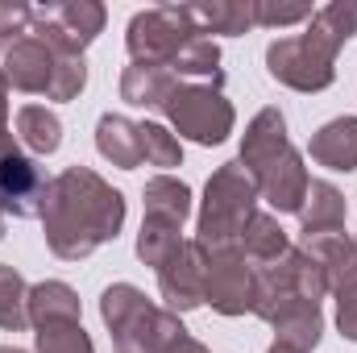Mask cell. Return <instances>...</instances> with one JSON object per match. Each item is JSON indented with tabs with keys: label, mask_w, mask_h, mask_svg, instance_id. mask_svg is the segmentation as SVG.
Segmentation results:
<instances>
[{
	"label": "cell",
	"mask_w": 357,
	"mask_h": 353,
	"mask_svg": "<svg viewBox=\"0 0 357 353\" xmlns=\"http://www.w3.org/2000/svg\"><path fill=\"white\" fill-rule=\"evenodd\" d=\"M337 46H345L349 38H357V0H328L324 8H316L312 17Z\"/></svg>",
	"instance_id": "29"
},
{
	"label": "cell",
	"mask_w": 357,
	"mask_h": 353,
	"mask_svg": "<svg viewBox=\"0 0 357 353\" xmlns=\"http://www.w3.org/2000/svg\"><path fill=\"white\" fill-rule=\"evenodd\" d=\"M17 142L29 150V158H46L63 146V121L46 104H25L17 112Z\"/></svg>",
	"instance_id": "22"
},
{
	"label": "cell",
	"mask_w": 357,
	"mask_h": 353,
	"mask_svg": "<svg viewBox=\"0 0 357 353\" xmlns=\"http://www.w3.org/2000/svg\"><path fill=\"white\" fill-rule=\"evenodd\" d=\"M137 133H142V163L158 167L162 175H167L171 167H183V146H178V137L167 129V125H158V121H142Z\"/></svg>",
	"instance_id": "27"
},
{
	"label": "cell",
	"mask_w": 357,
	"mask_h": 353,
	"mask_svg": "<svg viewBox=\"0 0 357 353\" xmlns=\"http://www.w3.org/2000/svg\"><path fill=\"white\" fill-rule=\"evenodd\" d=\"M287 250H291V241H287L278 216H270V212H254L250 225H245V233H241V254L254 262V270H258V266L278 262Z\"/></svg>",
	"instance_id": "23"
},
{
	"label": "cell",
	"mask_w": 357,
	"mask_h": 353,
	"mask_svg": "<svg viewBox=\"0 0 357 353\" xmlns=\"http://www.w3.org/2000/svg\"><path fill=\"white\" fill-rule=\"evenodd\" d=\"M0 71H4L8 88L29 91V96H46L50 75H54V50L46 42H38L33 33H25L0 54Z\"/></svg>",
	"instance_id": "13"
},
{
	"label": "cell",
	"mask_w": 357,
	"mask_h": 353,
	"mask_svg": "<svg viewBox=\"0 0 357 353\" xmlns=\"http://www.w3.org/2000/svg\"><path fill=\"white\" fill-rule=\"evenodd\" d=\"M162 117L171 121L178 137H187L195 146H220L237 125L233 100L220 91V84H183L178 80L162 104Z\"/></svg>",
	"instance_id": "7"
},
{
	"label": "cell",
	"mask_w": 357,
	"mask_h": 353,
	"mask_svg": "<svg viewBox=\"0 0 357 353\" xmlns=\"http://www.w3.org/2000/svg\"><path fill=\"white\" fill-rule=\"evenodd\" d=\"M337 329H341V337L357 341V291L337 295Z\"/></svg>",
	"instance_id": "32"
},
{
	"label": "cell",
	"mask_w": 357,
	"mask_h": 353,
	"mask_svg": "<svg viewBox=\"0 0 357 353\" xmlns=\"http://www.w3.org/2000/svg\"><path fill=\"white\" fill-rule=\"evenodd\" d=\"M38 353H96L91 350V337L79 324H46L38 329Z\"/></svg>",
	"instance_id": "30"
},
{
	"label": "cell",
	"mask_w": 357,
	"mask_h": 353,
	"mask_svg": "<svg viewBox=\"0 0 357 353\" xmlns=\"http://www.w3.org/2000/svg\"><path fill=\"white\" fill-rule=\"evenodd\" d=\"M266 353H295V350H287V345H278V341H274V345H270Z\"/></svg>",
	"instance_id": "36"
},
{
	"label": "cell",
	"mask_w": 357,
	"mask_h": 353,
	"mask_svg": "<svg viewBox=\"0 0 357 353\" xmlns=\"http://www.w3.org/2000/svg\"><path fill=\"white\" fill-rule=\"evenodd\" d=\"M270 329H274L278 345H287L295 353H312L320 345V337H324V312H320V303H295Z\"/></svg>",
	"instance_id": "20"
},
{
	"label": "cell",
	"mask_w": 357,
	"mask_h": 353,
	"mask_svg": "<svg viewBox=\"0 0 357 353\" xmlns=\"http://www.w3.org/2000/svg\"><path fill=\"white\" fill-rule=\"evenodd\" d=\"M100 320L112 333L116 353H167L183 329L175 312L158 308L146 299V291H137L133 283H112L100 295Z\"/></svg>",
	"instance_id": "4"
},
{
	"label": "cell",
	"mask_w": 357,
	"mask_h": 353,
	"mask_svg": "<svg viewBox=\"0 0 357 353\" xmlns=\"http://www.w3.org/2000/svg\"><path fill=\"white\" fill-rule=\"evenodd\" d=\"M88 88V63L75 59V54H54V75H50V91L46 100H79V91Z\"/></svg>",
	"instance_id": "28"
},
{
	"label": "cell",
	"mask_w": 357,
	"mask_h": 353,
	"mask_svg": "<svg viewBox=\"0 0 357 353\" xmlns=\"http://www.w3.org/2000/svg\"><path fill=\"white\" fill-rule=\"evenodd\" d=\"M4 229H8V216H4V204H0V237H4Z\"/></svg>",
	"instance_id": "35"
},
{
	"label": "cell",
	"mask_w": 357,
	"mask_h": 353,
	"mask_svg": "<svg viewBox=\"0 0 357 353\" xmlns=\"http://www.w3.org/2000/svg\"><path fill=\"white\" fill-rule=\"evenodd\" d=\"M175 71L162 63H129L121 71V100L133 108H158L167 104V96L175 91Z\"/></svg>",
	"instance_id": "15"
},
{
	"label": "cell",
	"mask_w": 357,
	"mask_h": 353,
	"mask_svg": "<svg viewBox=\"0 0 357 353\" xmlns=\"http://www.w3.org/2000/svg\"><path fill=\"white\" fill-rule=\"evenodd\" d=\"M142 200H146V220H167L178 225L191 216V187L175 175H154L142 187Z\"/></svg>",
	"instance_id": "21"
},
{
	"label": "cell",
	"mask_w": 357,
	"mask_h": 353,
	"mask_svg": "<svg viewBox=\"0 0 357 353\" xmlns=\"http://www.w3.org/2000/svg\"><path fill=\"white\" fill-rule=\"evenodd\" d=\"M307 154L316 167L328 171H357V117H337L328 125H320L307 142Z\"/></svg>",
	"instance_id": "14"
},
{
	"label": "cell",
	"mask_w": 357,
	"mask_h": 353,
	"mask_svg": "<svg viewBox=\"0 0 357 353\" xmlns=\"http://www.w3.org/2000/svg\"><path fill=\"white\" fill-rule=\"evenodd\" d=\"M183 246V229L178 225H167V220H142V233H137V258L154 270L171 262Z\"/></svg>",
	"instance_id": "26"
},
{
	"label": "cell",
	"mask_w": 357,
	"mask_h": 353,
	"mask_svg": "<svg viewBox=\"0 0 357 353\" xmlns=\"http://www.w3.org/2000/svg\"><path fill=\"white\" fill-rule=\"evenodd\" d=\"M0 353H29V350H17V345H0Z\"/></svg>",
	"instance_id": "37"
},
{
	"label": "cell",
	"mask_w": 357,
	"mask_h": 353,
	"mask_svg": "<svg viewBox=\"0 0 357 353\" xmlns=\"http://www.w3.org/2000/svg\"><path fill=\"white\" fill-rule=\"evenodd\" d=\"M17 146H13V133H8V80H4V71H0V158L4 154H13Z\"/></svg>",
	"instance_id": "33"
},
{
	"label": "cell",
	"mask_w": 357,
	"mask_h": 353,
	"mask_svg": "<svg viewBox=\"0 0 357 353\" xmlns=\"http://www.w3.org/2000/svg\"><path fill=\"white\" fill-rule=\"evenodd\" d=\"M199 38L187 4H158V8H142L133 13L129 29H125V46H129V59L133 63H162L171 67L178 50Z\"/></svg>",
	"instance_id": "9"
},
{
	"label": "cell",
	"mask_w": 357,
	"mask_h": 353,
	"mask_svg": "<svg viewBox=\"0 0 357 353\" xmlns=\"http://www.w3.org/2000/svg\"><path fill=\"white\" fill-rule=\"evenodd\" d=\"M324 295H328L324 266L295 246V250H287L278 262L254 270V308H250V312H254L258 320L274 324L287 308H295V303H320Z\"/></svg>",
	"instance_id": "5"
},
{
	"label": "cell",
	"mask_w": 357,
	"mask_h": 353,
	"mask_svg": "<svg viewBox=\"0 0 357 353\" xmlns=\"http://www.w3.org/2000/svg\"><path fill=\"white\" fill-rule=\"evenodd\" d=\"M299 225L303 233H345V195L333 183L312 179L299 204Z\"/></svg>",
	"instance_id": "19"
},
{
	"label": "cell",
	"mask_w": 357,
	"mask_h": 353,
	"mask_svg": "<svg viewBox=\"0 0 357 353\" xmlns=\"http://www.w3.org/2000/svg\"><path fill=\"white\" fill-rule=\"evenodd\" d=\"M158 291L167 299V312H195L208 295V250L199 241H183L175 258L158 270Z\"/></svg>",
	"instance_id": "12"
},
{
	"label": "cell",
	"mask_w": 357,
	"mask_h": 353,
	"mask_svg": "<svg viewBox=\"0 0 357 353\" xmlns=\"http://www.w3.org/2000/svg\"><path fill=\"white\" fill-rule=\"evenodd\" d=\"M79 320H84V308H79L75 287H67L59 278H46V283L29 287V324L33 329H46V324H79Z\"/></svg>",
	"instance_id": "18"
},
{
	"label": "cell",
	"mask_w": 357,
	"mask_h": 353,
	"mask_svg": "<svg viewBox=\"0 0 357 353\" xmlns=\"http://www.w3.org/2000/svg\"><path fill=\"white\" fill-rule=\"evenodd\" d=\"M337 54L341 46L316 21H307L303 33L278 38L266 46V71L270 80H278L291 91H324L337 80Z\"/></svg>",
	"instance_id": "6"
},
{
	"label": "cell",
	"mask_w": 357,
	"mask_h": 353,
	"mask_svg": "<svg viewBox=\"0 0 357 353\" xmlns=\"http://www.w3.org/2000/svg\"><path fill=\"white\" fill-rule=\"evenodd\" d=\"M96 150L121 167V171H137L142 167V133H137V121L121 117V112H104L96 121Z\"/></svg>",
	"instance_id": "17"
},
{
	"label": "cell",
	"mask_w": 357,
	"mask_h": 353,
	"mask_svg": "<svg viewBox=\"0 0 357 353\" xmlns=\"http://www.w3.org/2000/svg\"><path fill=\"white\" fill-rule=\"evenodd\" d=\"M316 8L307 0H254V21L266 25V29H287V25H299V21H312Z\"/></svg>",
	"instance_id": "31"
},
{
	"label": "cell",
	"mask_w": 357,
	"mask_h": 353,
	"mask_svg": "<svg viewBox=\"0 0 357 353\" xmlns=\"http://www.w3.org/2000/svg\"><path fill=\"white\" fill-rule=\"evenodd\" d=\"M212 312L220 316H245L254 308V262L241 250H220L208 254V295Z\"/></svg>",
	"instance_id": "10"
},
{
	"label": "cell",
	"mask_w": 357,
	"mask_h": 353,
	"mask_svg": "<svg viewBox=\"0 0 357 353\" xmlns=\"http://www.w3.org/2000/svg\"><path fill=\"white\" fill-rule=\"evenodd\" d=\"M171 71H175V80L183 84H225V75H220V46L212 42V38H191L183 50H178L175 59H171Z\"/></svg>",
	"instance_id": "24"
},
{
	"label": "cell",
	"mask_w": 357,
	"mask_h": 353,
	"mask_svg": "<svg viewBox=\"0 0 357 353\" xmlns=\"http://www.w3.org/2000/svg\"><path fill=\"white\" fill-rule=\"evenodd\" d=\"M258 183L254 175L233 158L225 167H216L208 187H204V204H199V220H195V241L208 254L220 250H241V233L250 225V216L258 212Z\"/></svg>",
	"instance_id": "3"
},
{
	"label": "cell",
	"mask_w": 357,
	"mask_h": 353,
	"mask_svg": "<svg viewBox=\"0 0 357 353\" xmlns=\"http://www.w3.org/2000/svg\"><path fill=\"white\" fill-rule=\"evenodd\" d=\"M125 225V195L88 167H67L50 179L42 229L46 246L63 262H84L100 246L116 241Z\"/></svg>",
	"instance_id": "1"
},
{
	"label": "cell",
	"mask_w": 357,
	"mask_h": 353,
	"mask_svg": "<svg viewBox=\"0 0 357 353\" xmlns=\"http://www.w3.org/2000/svg\"><path fill=\"white\" fill-rule=\"evenodd\" d=\"M0 329L4 333H25L29 329V287L4 262H0Z\"/></svg>",
	"instance_id": "25"
},
{
	"label": "cell",
	"mask_w": 357,
	"mask_h": 353,
	"mask_svg": "<svg viewBox=\"0 0 357 353\" xmlns=\"http://www.w3.org/2000/svg\"><path fill=\"white\" fill-rule=\"evenodd\" d=\"M237 163L254 175L258 195L266 200L274 212H299L312 175H307V167H303V154L291 146V137H287V117H282L278 108H262V112L245 125Z\"/></svg>",
	"instance_id": "2"
},
{
	"label": "cell",
	"mask_w": 357,
	"mask_h": 353,
	"mask_svg": "<svg viewBox=\"0 0 357 353\" xmlns=\"http://www.w3.org/2000/svg\"><path fill=\"white\" fill-rule=\"evenodd\" d=\"M195 29L204 38L220 33V38H241L250 33L258 21H254V0H199V4H187Z\"/></svg>",
	"instance_id": "16"
},
{
	"label": "cell",
	"mask_w": 357,
	"mask_h": 353,
	"mask_svg": "<svg viewBox=\"0 0 357 353\" xmlns=\"http://www.w3.org/2000/svg\"><path fill=\"white\" fill-rule=\"evenodd\" d=\"M167 353H208V350H204V345H199V341H195L191 333H178L175 341L167 345Z\"/></svg>",
	"instance_id": "34"
},
{
	"label": "cell",
	"mask_w": 357,
	"mask_h": 353,
	"mask_svg": "<svg viewBox=\"0 0 357 353\" xmlns=\"http://www.w3.org/2000/svg\"><path fill=\"white\" fill-rule=\"evenodd\" d=\"M46 191H50V179L38 167V158H29L21 150L0 158V204H4V216L42 220Z\"/></svg>",
	"instance_id": "11"
},
{
	"label": "cell",
	"mask_w": 357,
	"mask_h": 353,
	"mask_svg": "<svg viewBox=\"0 0 357 353\" xmlns=\"http://www.w3.org/2000/svg\"><path fill=\"white\" fill-rule=\"evenodd\" d=\"M0 54H4V46H0Z\"/></svg>",
	"instance_id": "38"
},
{
	"label": "cell",
	"mask_w": 357,
	"mask_h": 353,
	"mask_svg": "<svg viewBox=\"0 0 357 353\" xmlns=\"http://www.w3.org/2000/svg\"><path fill=\"white\" fill-rule=\"evenodd\" d=\"M104 21H108V8L100 0H54V4L33 8L29 33L38 42H46L54 54L84 59V50L104 33Z\"/></svg>",
	"instance_id": "8"
}]
</instances>
